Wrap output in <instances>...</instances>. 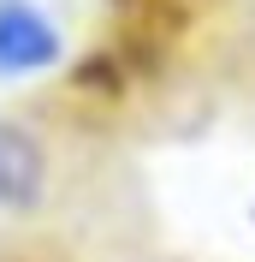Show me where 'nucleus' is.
I'll return each mask as SVG.
<instances>
[{"mask_svg":"<svg viewBox=\"0 0 255 262\" xmlns=\"http://www.w3.org/2000/svg\"><path fill=\"white\" fill-rule=\"evenodd\" d=\"M65 60V36L36 0H0V78H36Z\"/></svg>","mask_w":255,"mask_h":262,"instance_id":"nucleus-1","label":"nucleus"},{"mask_svg":"<svg viewBox=\"0 0 255 262\" xmlns=\"http://www.w3.org/2000/svg\"><path fill=\"white\" fill-rule=\"evenodd\" d=\"M48 191V155H42V137L18 119H0V209H36Z\"/></svg>","mask_w":255,"mask_h":262,"instance_id":"nucleus-2","label":"nucleus"}]
</instances>
